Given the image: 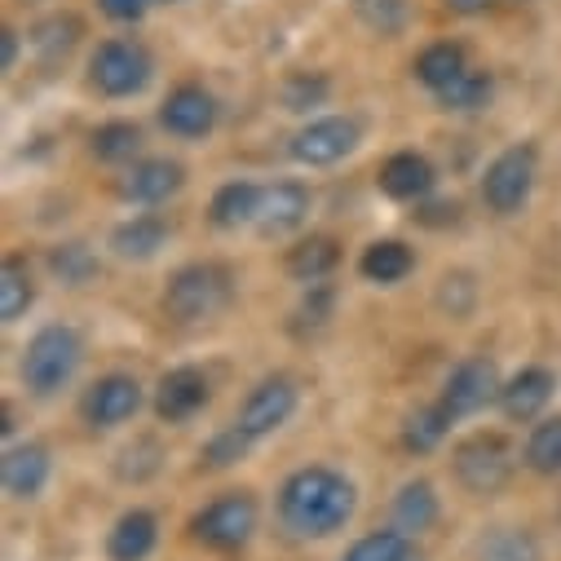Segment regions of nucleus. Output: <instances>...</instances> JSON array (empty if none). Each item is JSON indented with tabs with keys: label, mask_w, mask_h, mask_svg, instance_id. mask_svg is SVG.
I'll list each match as a JSON object with an SVG mask.
<instances>
[{
	"label": "nucleus",
	"mask_w": 561,
	"mask_h": 561,
	"mask_svg": "<svg viewBox=\"0 0 561 561\" xmlns=\"http://www.w3.org/2000/svg\"><path fill=\"white\" fill-rule=\"evenodd\" d=\"M278 517L297 539H328L354 517V486L332 469H301L278 491Z\"/></svg>",
	"instance_id": "nucleus-1"
},
{
	"label": "nucleus",
	"mask_w": 561,
	"mask_h": 561,
	"mask_svg": "<svg viewBox=\"0 0 561 561\" xmlns=\"http://www.w3.org/2000/svg\"><path fill=\"white\" fill-rule=\"evenodd\" d=\"M230 293H234V278L226 265H213V261H195V265H182L169 288H164V314L173 323H204L213 314H221L230 306Z\"/></svg>",
	"instance_id": "nucleus-2"
},
{
	"label": "nucleus",
	"mask_w": 561,
	"mask_h": 561,
	"mask_svg": "<svg viewBox=\"0 0 561 561\" xmlns=\"http://www.w3.org/2000/svg\"><path fill=\"white\" fill-rule=\"evenodd\" d=\"M80 354H84V345H80V336L71 328H45V332H36L32 345H27V354H23V385L32 393H41V398L58 393L76 376Z\"/></svg>",
	"instance_id": "nucleus-3"
},
{
	"label": "nucleus",
	"mask_w": 561,
	"mask_h": 561,
	"mask_svg": "<svg viewBox=\"0 0 561 561\" xmlns=\"http://www.w3.org/2000/svg\"><path fill=\"white\" fill-rule=\"evenodd\" d=\"M89 80L106 98H133L151 80V54L137 41H106L89 58Z\"/></svg>",
	"instance_id": "nucleus-4"
},
{
	"label": "nucleus",
	"mask_w": 561,
	"mask_h": 561,
	"mask_svg": "<svg viewBox=\"0 0 561 561\" xmlns=\"http://www.w3.org/2000/svg\"><path fill=\"white\" fill-rule=\"evenodd\" d=\"M535 169H539V156L526 142L522 147H508L504 156H495L491 169H486V178H482L486 208L500 213V217H513L530 199V191H535Z\"/></svg>",
	"instance_id": "nucleus-5"
},
{
	"label": "nucleus",
	"mask_w": 561,
	"mask_h": 561,
	"mask_svg": "<svg viewBox=\"0 0 561 561\" xmlns=\"http://www.w3.org/2000/svg\"><path fill=\"white\" fill-rule=\"evenodd\" d=\"M456 478L473 495H495L513 478V447L500 434H478L456 451Z\"/></svg>",
	"instance_id": "nucleus-6"
},
{
	"label": "nucleus",
	"mask_w": 561,
	"mask_h": 561,
	"mask_svg": "<svg viewBox=\"0 0 561 561\" xmlns=\"http://www.w3.org/2000/svg\"><path fill=\"white\" fill-rule=\"evenodd\" d=\"M293 411H297V385L288 376H270V380H261L248 393V402H243L234 425L256 443V438H265L274 430H284L288 420H293Z\"/></svg>",
	"instance_id": "nucleus-7"
},
{
	"label": "nucleus",
	"mask_w": 561,
	"mask_h": 561,
	"mask_svg": "<svg viewBox=\"0 0 561 561\" xmlns=\"http://www.w3.org/2000/svg\"><path fill=\"white\" fill-rule=\"evenodd\" d=\"M358 147V124L345 119V115H328V119H314L306 124L297 137H293V160L297 164H310V169H323V164H336L345 160L350 151Z\"/></svg>",
	"instance_id": "nucleus-8"
},
{
	"label": "nucleus",
	"mask_w": 561,
	"mask_h": 561,
	"mask_svg": "<svg viewBox=\"0 0 561 561\" xmlns=\"http://www.w3.org/2000/svg\"><path fill=\"white\" fill-rule=\"evenodd\" d=\"M256 530V504L252 495H221L195 517V539L208 548H239Z\"/></svg>",
	"instance_id": "nucleus-9"
},
{
	"label": "nucleus",
	"mask_w": 561,
	"mask_h": 561,
	"mask_svg": "<svg viewBox=\"0 0 561 561\" xmlns=\"http://www.w3.org/2000/svg\"><path fill=\"white\" fill-rule=\"evenodd\" d=\"M491 398H500V376H495V363H486V358H469V363H460L451 376H447V385H443V407H447V415L451 420H465V415H473V411H482Z\"/></svg>",
	"instance_id": "nucleus-10"
},
{
	"label": "nucleus",
	"mask_w": 561,
	"mask_h": 561,
	"mask_svg": "<svg viewBox=\"0 0 561 561\" xmlns=\"http://www.w3.org/2000/svg\"><path fill=\"white\" fill-rule=\"evenodd\" d=\"M160 124H164L173 137H204V133H213V124H217V102H213L208 89L182 84V89H173V93L164 98Z\"/></svg>",
	"instance_id": "nucleus-11"
},
{
	"label": "nucleus",
	"mask_w": 561,
	"mask_h": 561,
	"mask_svg": "<svg viewBox=\"0 0 561 561\" xmlns=\"http://www.w3.org/2000/svg\"><path fill=\"white\" fill-rule=\"evenodd\" d=\"M137 407H142V385H137L133 376H106L84 398V415H89V425H98V430L124 425Z\"/></svg>",
	"instance_id": "nucleus-12"
},
{
	"label": "nucleus",
	"mask_w": 561,
	"mask_h": 561,
	"mask_svg": "<svg viewBox=\"0 0 561 561\" xmlns=\"http://www.w3.org/2000/svg\"><path fill=\"white\" fill-rule=\"evenodd\" d=\"M186 182V169L178 160H142L133 164L119 182V195L133 204H164L169 195H178Z\"/></svg>",
	"instance_id": "nucleus-13"
},
{
	"label": "nucleus",
	"mask_w": 561,
	"mask_h": 561,
	"mask_svg": "<svg viewBox=\"0 0 561 561\" xmlns=\"http://www.w3.org/2000/svg\"><path fill=\"white\" fill-rule=\"evenodd\" d=\"M306 213H310V191L301 182H274L261 191L256 226H261V234H288L306 221Z\"/></svg>",
	"instance_id": "nucleus-14"
},
{
	"label": "nucleus",
	"mask_w": 561,
	"mask_h": 561,
	"mask_svg": "<svg viewBox=\"0 0 561 561\" xmlns=\"http://www.w3.org/2000/svg\"><path fill=\"white\" fill-rule=\"evenodd\" d=\"M204 402H208V380H204V371L178 367V371H169V376L160 380L156 411L169 420V425H182V420H191Z\"/></svg>",
	"instance_id": "nucleus-15"
},
{
	"label": "nucleus",
	"mask_w": 561,
	"mask_h": 561,
	"mask_svg": "<svg viewBox=\"0 0 561 561\" xmlns=\"http://www.w3.org/2000/svg\"><path fill=\"white\" fill-rule=\"evenodd\" d=\"M0 478H5V491L14 500H36L49 482V451L41 443H19L5 451V469H0Z\"/></svg>",
	"instance_id": "nucleus-16"
},
{
	"label": "nucleus",
	"mask_w": 561,
	"mask_h": 561,
	"mask_svg": "<svg viewBox=\"0 0 561 561\" xmlns=\"http://www.w3.org/2000/svg\"><path fill=\"white\" fill-rule=\"evenodd\" d=\"M552 398V371L543 367H522L504 389H500V407L508 420H535Z\"/></svg>",
	"instance_id": "nucleus-17"
},
{
	"label": "nucleus",
	"mask_w": 561,
	"mask_h": 561,
	"mask_svg": "<svg viewBox=\"0 0 561 561\" xmlns=\"http://www.w3.org/2000/svg\"><path fill=\"white\" fill-rule=\"evenodd\" d=\"M380 191L389 199H425L434 191V164L425 156H415V151H402V156L385 160Z\"/></svg>",
	"instance_id": "nucleus-18"
},
{
	"label": "nucleus",
	"mask_w": 561,
	"mask_h": 561,
	"mask_svg": "<svg viewBox=\"0 0 561 561\" xmlns=\"http://www.w3.org/2000/svg\"><path fill=\"white\" fill-rule=\"evenodd\" d=\"M156 535H160L156 517L147 508H133L115 522V530L106 539V552H111V561H147L151 548H156Z\"/></svg>",
	"instance_id": "nucleus-19"
},
{
	"label": "nucleus",
	"mask_w": 561,
	"mask_h": 561,
	"mask_svg": "<svg viewBox=\"0 0 561 561\" xmlns=\"http://www.w3.org/2000/svg\"><path fill=\"white\" fill-rule=\"evenodd\" d=\"M164 243H169V226L160 217H133V221L115 226V234H111V248L124 261H151Z\"/></svg>",
	"instance_id": "nucleus-20"
},
{
	"label": "nucleus",
	"mask_w": 561,
	"mask_h": 561,
	"mask_svg": "<svg viewBox=\"0 0 561 561\" xmlns=\"http://www.w3.org/2000/svg\"><path fill=\"white\" fill-rule=\"evenodd\" d=\"M256 208H261V186H252V182H226V186L213 195L208 217H213V226H221V230H239V226L256 221Z\"/></svg>",
	"instance_id": "nucleus-21"
},
{
	"label": "nucleus",
	"mask_w": 561,
	"mask_h": 561,
	"mask_svg": "<svg viewBox=\"0 0 561 561\" xmlns=\"http://www.w3.org/2000/svg\"><path fill=\"white\" fill-rule=\"evenodd\" d=\"M393 522H398L402 535L430 530L438 522V495H434V486L430 482H407L398 491V500H393Z\"/></svg>",
	"instance_id": "nucleus-22"
},
{
	"label": "nucleus",
	"mask_w": 561,
	"mask_h": 561,
	"mask_svg": "<svg viewBox=\"0 0 561 561\" xmlns=\"http://www.w3.org/2000/svg\"><path fill=\"white\" fill-rule=\"evenodd\" d=\"M336 261H341V248L332 239L314 234V239H306V243H297L288 252V274L301 278V284L310 288V284H323V278L336 270Z\"/></svg>",
	"instance_id": "nucleus-23"
},
{
	"label": "nucleus",
	"mask_w": 561,
	"mask_h": 561,
	"mask_svg": "<svg viewBox=\"0 0 561 561\" xmlns=\"http://www.w3.org/2000/svg\"><path fill=\"white\" fill-rule=\"evenodd\" d=\"M32 270L23 256H5V265H0V319L5 323H19L27 310H32Z\"/></svg>",
	"instance_id": "nucleus-24"
},
{
	"label": "nucleus",
	"mask_w": 561,
	"mask_h": 561,
	"mask_svg": "<svg viewBox=\"0 0 561 561\" xmlns=\"http://www.w3.org/2000/svg\"><path fill=\"white\" fill-rule=\"evenodd\" d=\"M460 71H469V58H465L460 45H430L415 58V80L425 89H434V93H443Z\"/></svg>",
	"instance_id": "nucleus-25"
},
{
	"label": "nucleus",
	"mask_w": 561,
	"mask_h": 561,
	"mask_svg": "<svg viewBox=\"0 0 561 561\" xmlns=\"http://www.w3.org/2000/svg\"><path fill=\"white\" fill-rule=\"evenodd\" d=\"M411 248L398 243V239H380L363 252V274L371 278V284H398V278L411 274Z\"/></svg>",
	"instance_id": "nucleus-26"
},
{
	"label": "nucleus",
	"mask_w": 561,
	"mask_h": 561,
	"mask_svg": "<svg viewBox=\"0 0 561 561\" xmlns=\"http://www.w3.org/2000/svg\"><path fill=\"white\" fill-rule=\"evenodd\" d=\"M447 425H451V415H447V407H443V402L411 411V415H407V430H402L407 451H420V456L434 451V447L447 438Z\"/></svg>",
	"instance_id": "nucleus-27"
},
{
	"label": "nucleus",
	"mask_w": 561,
	"mask_h": 561,
	"mask_svg": "<svg viewBox=\"0 0 561 561\" xmlns=\"http://www.w3.org/2000/svg\"><path fill=\"white\" fill-rule=\"evenodd\" d=\"M526 465L535 473H561V415H548L526 438Z\"/></svg>",
	"instance_id": "nucleus-28"
},
{
	"label": "nucleus",
	"mask_w": 561,
	"mask_h": 561,
	"mask_svg": "<svg viewBox=\"0 0 561 561\" xmlns=\"http://www.w3.org/2000/svg\"><path fill=\"white\" fill-rule=\"evenodd\" d=\"M137 151H142V128H137V124L115 119V124H102V128L93 133V156L106 160V164H124V160H133Z\"/></svg>",
	"instance_id": "nucleus-29"
},
{
	"label": "nucleus",
	"mask_w": 561,
	"mask_h": 561,
	"mask_svg": "<svg viewBox=\"0 0 561 561\" xmlns=\"http://www.w3.org/2000/svg\"><path fill=\"white\" fill-rule=\"evenodd\" d=\"M478 561H539V543L517 526H500L478 543Z\"/></svg>",
	"instance_id": "nucleus-30"
},
{
	"label": "nucleus",
	"mask_w": 561,
	"mask_h": 561,
	"mask_svg": "<svg viewBox=\"0 0 561 561\" xmlns=\"http://www.w3.org/2000/svg\"><path fill=\"white\" fill-rule=\"evenodd\" d=\"M49 270L62 278L67 288H84L89 278L98 274V256H93L89 243H58V248L49 252Z\"/></svg>",
	"instance_id": "nucleus-31"
},
{
	"label": "nucleus",
	"mask_w": 561,
	"mask_h": 561,
	"mask_svg": "<svg viewBox=\"0 0 561 561\" xmlns=\"http://www.w3.org/2000/svg\"><path fill=\"white\" fill-rule=\"evenodd\" d=\"M345 561H420V557H415V548L402 530H376V535L358 539L345 552Z\"/></svg>",
	"instance_id": "nucleus-32"
},
{
	"label": "nucleus",
	"mask_w": 561,
	"mask_h": 561,
	"mask_svg": "<svg viewBox=\"0 0 561 561\" xmlns=\"http://www.w3.org/2000/svg\"><path fill=\"white\" fill-rule=\"evenodd\" d=\"M447 111H478V106H486V98H491V76L486 71H478V67H469V71H460L443 93H434Z\"/></svg>",
	"instance_id": "nucleus-33"
},
{
	"label": "nucleus",
	"mask_w": 561,
	"mask_h": 561,
	"mask_svg": "<svg viewBox=\"0 0 561 561\" xmlns=\"http://www.w3.org/2000/svg\"><path fill=\"white\" fill-rule=\"evenodd\" d=\"M354 14L376 36H398L407 27V0H354Z\"/></svg>",
	"instance_id": "nucleus-34"
},
{
	"label": "nucleus",
	"mask_w": 561,
	"mask_h": 561,
	"mask_svg": "<svg viewBox=\"0 0 561 561\" xmlns=\"http://www.w3.org/2000/svg\"><path fill=\"white\" fill-rule=\"evenodd\" d=\"M76 36H80V23H76V19H49V23L32 36V45H36V49H41V58L54 67L58 58H67V54H71Z\"/></svg>",
	"instance_id": "nucleus-35"
},
{
	"label": "nucleus",
	"mask_w": 561,
	"mask_h": 561,
	"mask_svg": "<svg viewBox=\"0 0 561 561\" xmlns=\"http://www.w3.org/2000/svg\"><path fill=\"white\" fill-rule=\"evenodd\" d=\"M248 447H252V438H248V434H243L239 425H230L226 434H217V438L208 443L204 460H208V465H217V469H226V465H234V460H239V456H243Z\"/></svg>",
	"instance_id": "nucleus-36"
},
{
	"label": "nucleus",
	"mask_w": 561,
	"mask_h": 561,
	"mask_svg": "<svg viewBox=\"0 0 561 561\" xmlns=\"http://www.w3.org/2000/svg\"><path fill=\"white\" fill-rule=\"evenodd\" d=\"M328 314H332V288L328 284H310V297L297 310V328H323Z\"/></svg>",
	"instance_id": "nucleus-37"
},
{
	"label": "nucleus",
	"mask_w": 561,
	"mask_h": 561,
	"mask_svg": "<svg viewBox=\"0 0 561 561\" xmlns=\"http://www.w3.org/2000/svg\"><path fill=\"white\" fill-rule=\"evenodd\" d=\"M328 98V80H310V76H297L293 84H288V93H284V102H288V111H306V106H314V102H323Z\"/></svg>",
	"instance_id": "nucleus-38"
},
{
	"label": "nucleus",
	"mask_w": 561,
	"mask_h": 561,
	"mask_svg": "<svg viewBox=\"0 0 561 561\" xmlns=\"http://www.w3.org/2000/svg\"><path fill=\"white\" fill-rule=\"evenodd\" d=\"M102 14L115 19V23H137L151 5H160V0H98Z\"/></svg>",
	"instance_id": "nucleus-39"
},
{
	"label": "nucleus",
	"mask_w": 561,
	"mask_h": 561,
	"mask_svg": "<svg viewBox=\"0 0 561 561\" xmlns=\"http://www.w3.org/2000/svg\"><path fill=\"white\" fill-rule=\"evenodd\" d=\"M14 62H19V36L5 27V32H0V67L14 71Z\"/></svg>",
	"instance_id": "nucleus-40"
},
{
	"label": "nucleus",
	"mask_w": 561,
	"mask_h": 561,
	"mask_svg": "<svg viewBox=\"0 0 561 561\" xmlns=\"http://www.w3.org/2000/svg\"><path fill=\"white\" fill-rule=\"evenodd\" d=\"M443 5L451 10V14H465V19H473V14H486L495 0H443Z\"/></svg>",
	"instance_id": "nucleus-41"
}]
</instances>
